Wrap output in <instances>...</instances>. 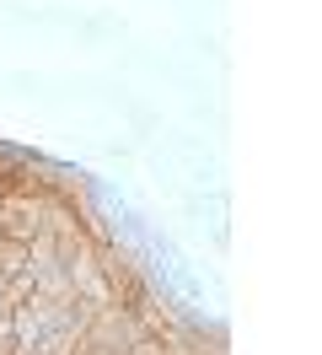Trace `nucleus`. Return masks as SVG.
I'll return each mask as SVG.
<instances>
[{
	"mask_svg": "<svg viewBox=\"0 0 322 355\" xmlns=\"http://www.w3.org/2000/svg\"><path fill=\"white\" fill-rule=\"evenodd\" d=\"M134 355H161V345H140V350H134Z\"/></svg>",
	"mask_w": 322,
	"mask_h": 355,
	"instance_id": "nucleus-1",
	"label": "nucleus"
}]
</instances>
